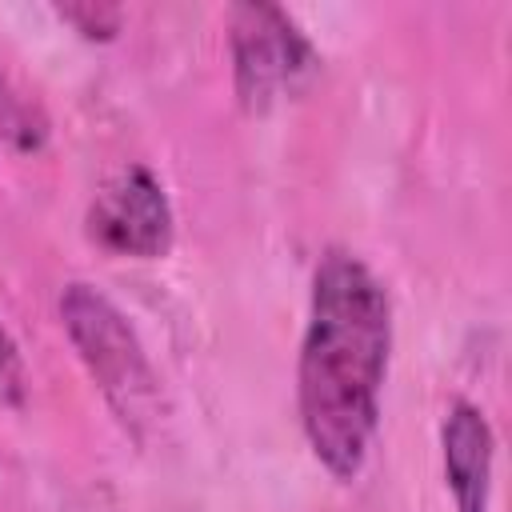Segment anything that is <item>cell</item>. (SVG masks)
<instances>
[{
  "mask_svg": "<svg viewBox=\"0 0 512 512\" xmlns=\"http://www.w3.org/2000/svg\"><path fill=\"white\" fill-rule=\"evenodd\" d=\"M392 356V304L380 276L348 248H328L312 272L296 368V408L312 456L352 480L380 424Z\"/></svg>",
  "mask_w": 512,
  "mask_h": 512,
  "instance_id": "cell-1",
  "label": "cell"
},
{
  "mask_svg": "<svg viewBox=\"0 0 512 512\" xmlns=\"http://www.w3.org/2000/svg\"><path fill=\"white\" fill-rule=\"evenodd\" d=\"M60 324L88 368L92 384L116 412V420L132 436H148V428L160 424L164 396H160V376L132 328V320L108 300L100 288L72 280L60 288Z\"/></svg>",
  "mask_w": 512,
  "mask_h": 512,
  "instance_id": "cell-2",
  "label": "cell"
},
{
  "mask_svg": "<svg viewBox=\"0 0 512 512\" xmlns=\"http://www.w3.org/2000/svg\"><path fill=\"white\" fill-rule=\"evenodd\" d=\"M228 48L236 96L248 112H264L280 96L300 92L320 68L312 40L276 4H236Z\"/></svg>",
  "mask_w": 512,
  "mask_h": 512,
  "instance_id": "cell-3",
  "label": "cell"
},
{
  "mask_svg": "<svg viewBox=\"0 0 512 512\" xmlns=\"http://www.w3.org/2000/svg\"><path fill=\"white\" fill-rule=\"evenodd\" d=\"M84 228L104 252L152 260L172 248L176 220L164 184L144 164H124L96 188Z\"/></svg>",
  "mask_w": 512,
  "mask_h": 512,
  "instance_id": "cell-4",
  "label": "cell"
},
{
  "mask_svg": "<svg viewBox=\"0 0 512 512\" xmlns=\"http://www.w3.org/2000/svg\"><path fill=\"white\" fill-rule=\"evenodd\" d=\"M440 448H444V480L452 488L456 512H488L496 436L488 416L472 400L448 404L440 424Z\"/></svg>",
  "mask_w": 512,
  "mask_h": 512,
  "instance_id": "cell-5",
  "label": "cell"
},
{
  "mask_svg": "<svg viewBox=\"0 0 512 512\" xmlns=\"http://www.w3.org/2000/svg\"><path fill=\"white\" fill-rule=\"evenodd\" d=\"M0 136L20 152H36L48 136L40 108L12 84V76L4 68H0Z\"/></svg>",
  "mask_w": 512,
  "mask_h": 512,
  "instance_id": "cell-6",
  "label": "cell"
},
{
  "mask_svg": "<svg viewBox=\"0 0 512 512\" xmlns=\"http://www.w3.org/2000/svg\"><path fill=\"white\" fill-rule=\"evenodd\" d=\"M0 400L12 408H20L28 400V364L4 324H0Z\"/></svg>",
  "mask_w": 512,
  "mask_h": 512,
  "instance_id": "cell-7",
  "label": "cell"
},
{
  "mask_svg": "<svg viewBox=\"0 0 512 512\" xmlns=\"http://www.w3.org/2000/svg\"><path fill=\"white\" fill-rule=\"evenodd\" d=\"M56 16L68 20L72 28H80V32L92 36V40H96V36L108 40V36H116V28H120V8H116V4H92V0H80V4H60Z\"/></svg>",
  "mask_w": 512,
  "mask_h": 512,
  "instance_id": "cell-8",
  "label": "cell"
}]
</instances>
